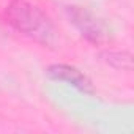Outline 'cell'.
<instances>
[{"label":"cell","instance_id":"277c9868","mask_svg":"<svg viewBox=\"0 0 134 134\" xmlns=\"http://www.w3.org/2000/svg\"><path fill=\"white\" fill-rule=\"evenodd\" d=\"M107 63L117 66V68H131V55L126 52H109L106 54Z\"/></svg>","mask_w":134,"mask_h":134},{"label":"cell","instance_id":"6da1fadb","mask_svg":"<svg viewBox=\"0 0 134 134\" xmlns=\"http://www.w3.org/2000/svg\"><path fill=\"white\" fill-rule=\"evenodd\" d=\"M7 18L18 32L44 47H52L58 41V30L54 21L29 0H11L7 7Z\"/></svg>","mask_w":134,"mask_h":134},{"label":"cell","instance_id":"3957f363","mask_svg":"<svg viewBox=\"0 0 134 134\" xmlns=\"http://www.w3.org/2000/svg\"><path fill=\"white\" fill-rule=\"evenodd\" d=\"M47 76L54 81H63V82H68L70 85H73L74 88H77L79 92L82 93H87V95H92L95 90H93V84L92 81L84 74L81 73L77 68L71 65H63V63H55V65H51L47 68Z\"/></svg>","mask_w":134,"mask_h":134},{"label":"cell","instance_id":"7a4b0ae2","mask_svg":"<svg viewBox=\"0 0 134 134\" xmlns=\"http://www.w3.org/2000/svg\"><path fill=\"white\" fill-rule=\"evenodd\" d=\"M70 21L81 32V35L90 43H103L107 40V29L103 21H99L93 13L87 11L81 7H68L66 8Z\"/></svg>","mask_w":134,"mask_h":134}]
</instances>
